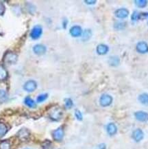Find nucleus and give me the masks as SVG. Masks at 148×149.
<instances>
[{"label": "nucleus", "mask_w": 148, "mask_h": 149, "mask_svg": "<svg viewBox=\"0 0 148 149\" xmlns=\"http://www.w3.org/2000/svg\"><path fill=\"white\" fill-rule=\"evenodd\" d=\"M49 117L54 121H58L61 119L63 115V111L60 107H54L50 109L48 112Z\"/></svg>", "instance_id": "obj_1"}, {"label": "nucleus", "mask_w": 148, "mask_h": 149, "mask_svg": "<svg viewBox=\"0 0 148 149\" xmlns=\"http://www.w3.org/2000/svg\"><path fill=\"white\" fill-rule=\"evenodd\" d=\"M18 59V56L12 52H8L3 56V62L8 65L16 63Z\"/></svg>", "instance_id": "obj_2"}, {"label": "nucleus", "mask_w": 148, "mask_h": 149, "mask_svg": "<svg viewBox=\"0 0 148 149\" xmlns=\"http://www.w3.org/2000/svg\"><path fill=\"white\" fill-rule=\"evenodd\" d=\"M43 34V28L39 25H37V26H34L30 32V37L32 39L37 40L39 39L40 37H41Z\"/></svg>", "instance_id": "obj_3"}, {"label": "nucleus", "mask_w": 148, "mask_h": 149, "mask_svg": "<svg viewBox=\"0 0 148 149\" xmlns=\"http://www.w3.org/2000/svg\"><path fill=\"white\" fill-rule=\"evenodd\" d=\"M113 97L111 95L107 94V93H104L102 94L100 98V104L102 107H109L113 102Z\"/></svg>", "instance_id": "obj_4"}, {"label": "nucleus", "mask_w": 148, "mask_h": 149, "mask_svg": "<svg viewBox=\"0 0 148 149\" xmlns=\"http://www.w3.org/2000/svg\"><path fill=\"white\" fill-rule=\"evenodd\" d=\"M37 88V82L34 80H29L27 82H26L24 85V89L25 91L28 92H33Z\"/></svg>", "instance_id": "obj_5"}, {"label": "nucleus", "mask_w": 148, "mask_h": 149, "mask_svg": "<svg viewBox=\"0 0 148 149\" xmlns=\"http://www.w3.org/2000/svg\"><path fill=\"white\" fill-rule=\"evenodd\" d=\"M64 129L62 127H59L56 130H54L52 133V136L53 138L55 141H57V142H60V141L62 140L64 137Z\"/></svg>", "instance_id": "obj_6"}, {"label": "nucleus", "mask_w": 148, "mask_h": 149, "mask_svg": "<svg viewBox=\"0 0 148 149\" xmlns=\"http://www.w3.org/2000/svg\"><path fill=\"white\" fill-rule=\"evenodd\" d=\"M136 49L140 54L148 53V44L145 41H139L136 45Z\"/></svg>", "instance_id": "obj_7"}, {"label": "nucleus", "mask_w": 148, "mask_h": 149, "mask_svg": "<svg viewBox=\"0 0 148 149\" xmlns=\"http://www.w3.org/2000/svg\"><path fill=\"white\" fill-rule=\"evenodd\" d=\"M17 135L18 138L21 141L24 142V141L28 140V138H29L30 131H28L27 129H26V128H22L21 129H20L19 131H18Z\"/></svg>", "instance_id": "obj_8"}, {"label": "nucleus", "mask_w": 148, "mask_h": 149, "mask_svg": "<svg viewBox=\"0 0 148 149\" xmlns=\"http://www.w3.org/2000/svg\"><path fill=\"white\" fill-rule=\"evenodd\" d=\"M135 118L138 121L141 122H145L148 121V113L143 111H138L134 113Z\"/></svg>", "instance_id": "obj_9"}, {"label": "nucleus", "mask_w": 148, "mask_h": 149, "mask_svg": "<svg viewBox=\"0 0 148 149\" xmlns=\"http://www.w3.org/2000/svg\"><path fill=\"white\" fill-rule=\"evenodd\" d=\"M82 30L79 26H73L70 28L69 33L73 37H79L82 34Z\"/></svg>", "instance_id": "obj_10"}, {"label": "nucleus", "mask_w": 148, "mask_h": 149, "mask_svg": "<svg viewBox=\"0 0 148 149\" xmlns=\"http://www.w3.org/2000/svg\"><path fill=\"white\" fill-rule=\"evenodd\" d=\"M115 17L119 19H125L128 17L129 15V11L128 9L125 8H119L115 12Z\"/></svg>", "instance_id": "obj_11"}, {"label": "nucleus", "mask_w": 148, "mask_h": 149, "mask_svg": "<svg viewBox=\"0 0 148 149\" xmlns=\"http://www.w3.org/2000/svg\"><path fill=\"white\" fill-rule=\"evenodd\" d=\"M132 136V138H133V139L135 141V142H139L143 139L144 133L141 129H137L134 130V131H133Z\"/></svg>", "instance_id": "obj_12"}, {"label": "nucleus", "mask_w": 148, "mask_h": 149, "mask_svg": "<svg viewBox=\"0 0 148 149\" xmlns=\"http://www.w3.org/2000/svg\"><path fill=\"white\" fill-rule=\"evenodd\" d=\"M47 51L46 47L43 44H37L33 47V52L37 55L44 54Z\"/></svg>", "instance_id": "obj_13"}, {"label": "nucleus", "mask_w": 148, "mask_h": 149, "mask_svg": "<svg viewBox=\"0 0 148 149\" xmlns=\"http://www.w3.org/2000/svg\"><path fill=\"white\" fill-rule=\"evenodd\" d=\"M109 47L106 44H100L97 46L96 52L99 55H105L109 52Z\"/></svg>", "instance_id": "obj_14"}, {"label": "nucleus", "mask_w": 148, "mask_h": 149, "mask_svg": "<svg viewBox=\"0 0 148 149\" xmlns=\"http://www.w3.org/2000/svg\"><path fill=\"white\" fill-rule=\"evenodd\" d=\"M106 131H107L108 134L111 136L115 135L117 132V127L115 124L111 122V123L108 124L106 126Z\"/></svg>", "instance_id": "obj_15"}, {"label": "nucleus", "mask_w": 148, "mask_h": 149, "mask_svg": "<svg viewBox=\"0 0 148 149\" xmlns=\"http://www.w3.org/2000/svg\"><path fill=\"white\" fill-rule=\"evenodd\" d=\"M8 76L6 69L4 68V66L0 64V81H3L6 80Z\"/></svg>", "instance_id": "obj_16"}, {"label": "nucleus", "mask_w": 148, "mask_h": 149, "mask_svg": "<svg viewBox=\"0 0 148 149\" xmlns=\"http://www.w3.org/2000/svg\"><path fill=\"white\" fill-rule=\"evenodd\" d=\"M24 102H25V104L30 108H35L36 106H37V104H36L35 100L30 98V96H27L26 98H25Z\"/></svg>", "instance_id": "obj_17"}, {"label": "nucleus", "mask_w": 148, "mask_h": 149, "mask_svg": "<svg viewBox=\"0 0 148 149\" xmlns=\"http://www.w3.org/2000/svg\"><path fill=\"white\" fill-rule=\"evenodd\" d=\"M138 101H139L142 104H148V93H141V94H140L139 96H138Z\"/></svg>", "instance_id": "obj_18"}, {"label": "nucleus", "mask_w": 148, "mask_h": 149, "mask_svg": "<svg viewBox=\"0 0 148 149\" xmlns=\"http://www.w3.org/2000/svg\"><path fill=\"white\" fill-rule=\"evenodd\" d=\"M8 127L3 122H0V138L3 137L8 132Z\"/></svg>", "instance_id": "obj_19"}, {"label": "nucleus", "mask_w": 148, "mask_h": 149, "mask_svg": "<svg viewBox=\"0 0 148 149\" xmlns=\"http://www.w3.org/2000/svg\"><path fill=\"white\" fill-rule=\"evenodd\" d=\"M92 36V32L91 31V30H85L84 32H82V40L84 41H88V40Z\"/></svg>", "instance_id": "obj_20"}, {"label": "nucleus", "mask_w": 148, "mask_h": 149, "mask_svg": "<svg viewBox=\"0 0 148 149\" xmlns=\"http://www.w3.org/2000/svg\"><path fill=\"white\" fill-rule=\"evenodd\" d=\"M134 3L138 8H143L147 6V1L146 0H135L134 1Z\"/></svg>", "instance_id": "obj_21"}, {"label": "nucleus", "mask_w": 148, "mask_h": 149, "mask_svg": "<svg viewBox=\"0 0 148 149\" xmlns=\"http://www.w3.org/2000/svg\"><path fill=\"white\" fill-rule=\"evenodd\" d=\"M11 145L8 140H3L0 142V149H10Z\"/></svg>", "instance_id": "obj_22"}, {"label": "nucleus", "mask_w": 148, "mask_h": 149, "mask_svg": "<svg viewBox=\"0 0 148 149\" xmlns=\"http://www.w3.org/2000/svg\"><path fill=\"white\" fill-rule=\"evenodd\" d=\"M47 98H48V94L47 93H41V94H40L37 96V101L39 103L43 102L45 100H46Z\"/></svg>", "instance_id": "obj_23"}, {"label": "nucleus", "mask_w": 148, "mask_h": 149, "mask_svg": "<svg viewBox=\"0 0 148 149\" xmlns=\"http://www.w3.org/2000/svg\"><path fill=\"white\" fill-rule=\"evenodd\" d=\"M8 99V93L3 89H0V101L4 102Z\"/></svg>", "instance_id": "obj_24"}, {"label": "nucleus", "mask_w": 148, "mask_h": 149, "mask_svg": "<svg viewBox=\"0 0 148 149\" xmlns=\"http://www.w3.org/2000/svg\"><path fill=\"white\" fill-rule=\"evenodd\" d=\"M64 105L67 109H71L73 106V100L71 98H66L64 100Z\"/></svg>", "instance_id": "obj_25"}, {"label": "nucleus", "mask_w": 148, "mask_h": 149, "mask_svg": "<svg viewBox=\"0 0 148 149\" xmlns=\"http://www.w3.org/2000/svg\"><path fill=\"white\" fill-rule=\"evenodd\" d=\"M140 16H141V15H140L139 13L137 12V11H134L132 16H131V19H132V21H134V22H136V21L139 19Z\"/></svg>", "instance_id": "obj_26"}, {"label": "nucleus", "mask_w": 148, "mask_h": 149, "mask_svg": "<svg viewBox=\"0 0 148 149\" xmlns=\"http://www.w3.org/2000/svg\"><path fill=\"white\" fill-rule=\"evenodd\" d=\"M75 118H76V119L77 120H79V121L82 120L83 116H82V114L81 111L80 110L76 109L75 111Z\"/></svg>", "instance_id": "obj_27"}, {"label": "nucleus", "mask_w": 148, "mask_h": 149, "mask_svg": "<svg viewBox=\"0 0 148 149\" xmlns=\"http://www.w3.org/2000/svg\"><path fill=\"white\" fill-rule=\"evenodd\" d=\"M6 10V7L2 2H0V16L4 14Z\"/></svg>", "instance_id": "obj_28"}, {"label": "nucleus", "mask_w": 148, "mask_h": 149, "mask_svg": "<svg viewBox=\"0 0 148 149\" xmlns=\"http://www.w3.org/2000/svg\"><path fill=\"white\" fill-rule=\"evenodd\" d=\"M42 147L43 149H49L51 147V142H49V141H46V142L43 143Z\"/></svg>", "instance_id": "obj_29"}, {"label": "nucleus", "mask_w": 148, "mask_h": 149, "mask_svg": "<svg viewBox=\"0 0 148 149\" xmlns=\"http://www.w3.org/2000/svg\"><path fill=\"white\" fill-rule=\"evenodd\" d=\"M116 58H117V57L116 56H113L110 58V63H111V65H113V64H115V65H116V64H119V62H117Z\"/></svg>", "instance_id": "obj_30"}, {"label": "nucleus", "mask_w": 148, "mask_h": 149, "mask_svg": "<svg viewBox=\"0 0 148 149\" xmlns=\"http://www.w3.org/2000/svg\"><path fill=\"white\" fill-rule=\"evenodd\" d=\"M85 3H86V4H89V5H93L95 3H96V1L95 0H93V1H90V0H86V1H84Z\"/></svg>", "instance_id": "obj_31"}, {"label": "nucleus", "mask_w": 148, "mask_h": 149, "mask_svg": "<svg viewBox=\"0 0 148 149\" xmlns=\"http://www.w3.org/2000/svg\"><path fill=\"white\" fill-rule=\"evenodd\" d=\"M106 144H103V143H102V144H100V145H98V149H106Z\"/></svg>", "instance_id": "obj_32"}, {"label": "nucleus", "mask_w": 148, "mask_h": 149, "mask_svg": "<svg viewBox=\"0 0 148 149\" xmlns=\"http://www.w3.org/2000/svg\"><path fill=\"white\" fill-rule=\"evenodd\" d=\"M62 25H63V28H66L67 27V19H64L62 22Z\"/></svg>", "instance_id": "obj_33"}, {"label": "nucleus", "mask_w": 148, "mask_h": 149, "mask_svg": "<svg viewBox=\"0 0 148 149\" xmlns=\"http://www.w3.org/2000/svg\"><path fill=\"white\" fill-rule=\"evenodd\" d=\"M142 15H143V17H146V18L148 19V13H143V14H142Z\"/></svg>", "instance_id": "obj_34"}, {"label": "nucleus", "mask_w": 148, "mask_h": 149, "mask_svg": "<svg viewBox=\"0 0 148 149\" xmlns=\"http://www.w3.org/2000/svg\"><path fill=\"white\" fill-rule=\"evenodd\" d=\"M147 24H148V22H147Z\"/></svg>", "instance_id": "obj_35"}]
</instances>
